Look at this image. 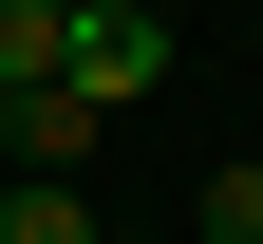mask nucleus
I'll return each instance as SVG.
<instances>
[{
  "label": "nucleus",
  "instance_id": "nucleus-1",
  "mask_svg": "<svg viewBox=\"0 0 263 244\" xmlns=\"http://www.w3.org/2000/svg\"><path fill=\"white\" fill-rule=\"evenodd\" d=\"M0 151H19V188H76V151H94V113H76V94H0Z\"/></svg>",
  "mask_w": 263,
  "mask_h": 244
},
{
  "label": "nucleus",
  "instance_id": "nucleus-2",
  "mask_svg": "<svg viewBox=\"0 0 263 244\" xmlns=\"http://www.w3.org/2000/svg\"><path fill=\"white\" fill-rule=\"evenodd\" d=\"M57 38H76V0H0V94H38Z\"/></svg>",
  "mask_w": 263,
  "mask_h": 244
},
{
  "label": "nucleus",
  "instance_id": "nucleus-3",
  "mask_svg": "<svg viewBox=\"0 0 263 244\" xmlns=\"http://www.w3.org/2000/svg\"><path fill=\"white\" fill-rule=\"evenodd\" d=\"M0 244H113V226H94L76 188H0Z\"/></svg>",
  "mask_w": 263,
  "mask_h": 244
}]
</instances>
